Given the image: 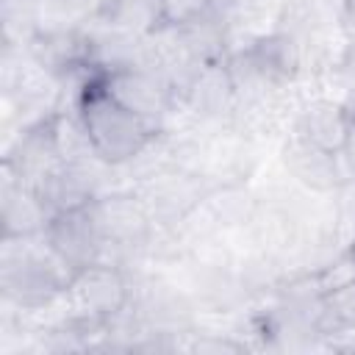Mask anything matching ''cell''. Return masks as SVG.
<instances>
[{
  "label": "cell",
  "instance_id": "cell-1",
  "mask_svg": "<svg viewBox=\"0 0 355 355\" xmlns=\"http://www.w3.org/2000/svg\"><path fill=\"white\" fill-rule=\"evenodd\" d=\"M69 280H72V272L47 247L42 233L3 239L0 244L3 305H11L22 313L47 311L64 297Z\"/></svg>",
  "mask_w": 355,
  "mask_h": 355
},
{
  "label": "cell",
  "instance_id": "cell-2",
  "mask_svg": "<svg viewBox=\"0 0 355 355\" xmlns=\"http://www.w3.org/2000/svg\"><path fill=\"white\" fill-rule=\"evenodd\" d=\"M83 128L86 136L94 147V153L111 164V166H125L130 164L161 130L155 125H150L147 119H141L139 114H133L130 108H125L103 83V75L89 78L75 100L69 103ZM67 108V105H64Z\"/></svg>",
  "mask_w": 355,
  "mask_h": 355
},
{
  "label": "cell",
  "instance_id": "cell-3",
  "mask_svg": "<svg viewBox=\"0 0 355 355\" xmlns=\"http://www.w3.org/2000/svg\"><path fill=\"white\" fill-rule=\"evenodd\" d=\"M130 269L103 261L72 275L64 291V305L69 316L86 319L92 324H108L130 305Z\"/></svg>",
  "mask_w": 355,
  "mask_h": 355
},
{
  "label": "cell",
  "instance_id": "cell-4",
  "mask_svg": "<svg viewBox=\"0 0 355 355\" xmlns=\"http://www.w3.org/2000/svg\"><path fill=\"white\" fill-rule=\"evenodd\" d=\"M103 83L125 108H130L158 130H166V122L180 108V97L172 80L150 64L116 67L103 75Z\"/></svg>",
  "mask_w": 355,
  "mask_h": 355
},
{
  "label": "cell",
  "instance_id": "cell-5",
  "mask_svg": "<svg viewBox=\"0 0 355 355\" xmlns=\"http://www.w3.org/2000/svg\"><path fill=\"white\" fill-rule=\"evenodd\" d=\"M42 236L72 275L92 263L108 261V241H105L94 200L50 216Z\"/></svg>",
  "mask_w": 355,
  "mask_h": 355
},
{
  "label": "cell",
  "instance_id": "cell-6",
  "mask_svg": "<svg viewBox=\"0 0 355 355\" xmlns=\"http://www.w3.org/2000/svg\"><path fill=\"white\" fill-rule=\"evenodd\" d=\"M61 164L64 155L55 136V114L22 128L3 147V172L14 175L28 189H36Z\"/></svg>",
  "mask_w": 355,
  "mask_h": 355
},
{
  "label": "cell",
  "instance_id": "cell-7",
  "mask_svg": "<svg viewBox=\"0 0 355 355\" xmlns=\"http://www.w3.org/2000/svg\"><path fill=\"white\" fill-rule=\"evenodd\" d=\"M280 164L291 183L311 194H336L341 191L349 178L344 172L341 155L333 150H322L316 144H308L297 136H291L280 150Z\"/></svg>",
  "mask_w": 355,
  "mask_h": 355
},
{
  "label": "cell",
  "instance_id": "cell-8",
  "mask_svg": "<svg viewBox=\"0 0 355 355\" xmlns=\"http://www.w3.org/2000/svg\"><path fill=\"white\" fill-rule=\"evenodd\" d=\"M236 105H239V92L225 58L200 67L180 97V108L191 114L197 122H208V125H219V122L227 125Z\"/></svg>",
  "mask_w": 355,
  "mask_h": 355
},
{
  "label": "cell",
  "instance_id": "cell-9",
  "mask_svg": "<svg viewBox=\"0 0 355 355\" xmlns=\"http://www.w3.org/2000/svg\"><path fill=\"white\" fill-rule=\"evenodd\" d=\"M349 128V116L344 111V105L336 97H316L302 103L294 111V122H291V136L316 144L322 150H333L338 153L344 144Z\"/></svg>",
  "mask_w": 355,
  "mask_h": 355
},
{
  "label": "cell",
  "instance_id": "cell-10",
  "mask_svg": "<svg viewBox=\"0 0 355 355\" xmlns=\"http://www.w3.org/2000/svg\"><path fill=\"white\" fill-rule=\"evenodd\" d=\"M0 208H3V239L39 236L50 222V214L39 200V194L8 172H3V183H0Z\"/></svg>",
  "mask_w": 355,
  "mask_h": 355
},
{
  "label": "cell",
  "instance_id": "cell-11",
  "mask_svg": "<svg viewBox=\"0 0 355 355\" xmlns=\"http://www.w3.org/2000/svg\"><path fill=\"white\" fill-rule=\"evenodd\" d=\"M3 47L25 50L44 28L42 0H0Z\"/></svg>",
  "mask_w": 355,
  "mask_h": 355
},
{
  "label": "cell",
  "instance_id": "cell-12",
  "mask_svg": "<svg viewBox=\"0 0 355 355\" xmlns=\"http://www.w3.org/2000/svg\"><path fill=\"white\" fill-rule=\"evenodd\" d=\"M319 330H322V338L355 330V280L322 294Z\"/></svg>",
  "mask_w": 355,
  "mask_h": 355
},
{
  "label": "cell",
  "instance_id": "cell-13",
  "mask_svg": "<svg viewBox=\"0 0 355 355\" xmlns=\"http://www.w3.org/2000/svg\"><path fill=\"white\" fill-rule=\"evenodd\" d=\"M191 352H241L244 349V341H236V338H227V336H197L191 344H189Z\"/></svg>",
  "mask_w": 355,
  "mask_h": 355
},
{
  "label": "cell",
  "instance_id": "cell-14",
  "mask_svg": "<svg viewBox=\"0 0 355 355\" xmlns=\"http://www.w3.org/2000/svg\"><path fill=\"white\" fill-rule=\"evenodd\" d=\"M338 155H341V164H344V172H347V178H349V183H355V122H349Z\"/></svg>",
  "mask_w": 355,
  "mask_h": 355
},
{
  "label": "cell",
  "instance_id": "cell-15",
  "mask_svg": "<svg viewBox=\"0 0 355 355\" xmlns=\"http://www.w3.org/2000/svg\"><path fill=\"white\" fill-rule=\"evenodd\" d=\"M341 33L347 42H355V0L341 3Z\"/></svg>",
  "mask_w": 355,
  "mask_h": 355
},
{
  "label": "cell",
  "instance_id": "cell-16",
  "mask_svg": "<svg viewBox=\"0 0 355 355\" xmlns=\"http://www.w3.org/2000/svg\"><path fill=\"white\" fill-rule=\"evenodd\" d=\"M336 100L344 105L349 122H355V80H352V83H344V86H341V94H338Z\"/></svg>",
  "mask_w": 355,
  "mask_h": 355
},
{
  "label": "cell",
  "instance_id": "cell-17",
  "mask_svg": "<svg viewBox=\"0 0 355 355\" xmlns=\"http://www.w3.org/2000/svg\"><path fill=\"white\" fill-rule=\"evenodd\" d=\"M347 250H349V255H352V261H355V230H352L349 239H347Z\"/></svg>",
  "mask_w": 355,
  "mask_h": 355
}]
</instances>
